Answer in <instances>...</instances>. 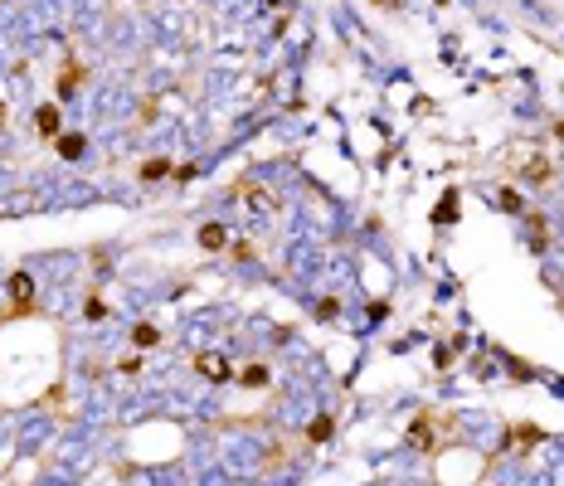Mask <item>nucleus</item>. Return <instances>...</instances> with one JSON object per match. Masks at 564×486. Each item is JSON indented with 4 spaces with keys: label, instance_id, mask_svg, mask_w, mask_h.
I'll use <instances>...</instances> for the list:
<instances>
[{
    "label": "nucleus",
    "instance_id": "1",
    "mask_svg": "<svg viewBox=\"0 0 564 486\" xmlns=\"http://www.w3.org/2000/svg\"><path fill=\"white\" fill-rule=\"evenodd\" d=\"M234 195H239V199H248V209H258V214H268V209L277 204V199H272V190H263V185H253V180H239V185H234Z\"/></svg>",
    "mask_w": 564,
    "mask_h": 486
},
{
    "label": "nucleus",
    "instance_id": "2",
    "mask_svg": "<svg viewBox=\"0 0 564 486\" xmlns=\"http://www.w3.org/2000/svg\"><path fill=\"white\" fill-rule=\"evenodd\" d=\"M10 297H15V306H10V316H20V311H30V297H34V278L30 273H15L10 278ZM5 316V321H10Z\"/></svg>",
    "mask_w": 564,
    "mask_h": 486
},
{
    "label": "nucleus",
    "instance_id": "3",
    "mask_svg": "<svg viewBox=\"0 0 564 486\" xmlns=\"http://www.w3.org/2000/svg\"><path fill=\"white\" fill-rule=\"evenodd\" d=\"M195 365H200V374H204V380H214V385H224V380H229V365H224V355H200Z\"/></svg>",
    "mask_w": 564,
    "mask_h": 486
},
{
    "label": "nucleus",
    "instance_id": "4",
    "mask_svg": "<svg viewBox=\"0 0 564 486\" xmlns=\"http://www.w3.org/2000/svg\"><path fill=\"white\" fill-rule=\"evenodd\" d=\"M224 243H229V229H224V224H204V229H200V248H204V253H219Z\"/></svg>",
    "mask_w": 564,
    "mask_h": 486
},
{
    "label": "nucleus",
    "instance_id": "5",
    "mask_svg": "<svg viewBox=\"0 0 564 486\" xmlns=\"http://www.w3.org/2000/svg\"><path fill=\"white\" fill-rule=\"evenodd\" d=\"M34 127H39V136H59V107H39Z\"/></svg>",
    "mask_w": 564,
    "mask_h": 486
},
{
    "label": "nucleus",
    "instance_id": "6",
    "mask_svg": "<svg viewBox=\"0 0 564 486\" xmlns=\"http://www.w3.org/2000/svg\"><path fill=\"white\" fill-rule=\"evenodd\" d=\"M78 78H83V69H78V59H69V69H64V78H59V97H73V93H78Z\"/></svg>",
    "mask_w": 564,
    "mask_h": 486
},
{
    "label": "nucleus",
    "instance_id": "7",
    "mask_svg": "<svg viewBox=\"0 0 564 486\" xmlns=\"http://www.w3.org/2000/svg\"><path fill=\"white\" fill-rule=\"evenodd\" d=\"M535 443H540V428H535V423L511 428V448H535Z\"/></svg>",
    "mask_w": 564,
    "mask_h": 486
},
{
    "label": "nucleus",
    "instance_id": "8",
    "mask_svg": "<svg viewBox=\"0 0 564 486\" xmlns=\"http://www.w3.org/2000/svg\"><path fill=\"white\" fill-rule=\"evenodd\" d=\"M83 146H88V141H83L78 132H69V136H59V156H64V160H78V156H83Z\"/></svg>",
    "mask_w": 564,
    "mask_h": 486
},
{
    "label": "nucleus",
    "instance_id": "9",
    "mask_svg": "<svg viewBox=\"0 0 564 486\" xmlns=\"http://www.w3.org/2000/svg\"><path fill=\"white\" fill-rule=\"evenodd\" d=\"M165 175H171V160H161V156L141 166V180H146V185H151V180H165Z\"/></svg>",
    "mask_w": 564,
    "mask_h": 486
},
{
    "label": "nucleus",
    "instance_id": "10",
    "mask_svg": "<svg viewBox=\"0 0 564 486\" xmlns=\"http://www.w3.org/2000/svg\"><path fill=\"white\" fill-rule=\"evenodd\" d=\"M331 428H336V423H331V413H321V418H312L307 438H312V443H326V438H331Z\"/></svg>",
    "mask_w": 564,
    "mask_h": 486
},
{
    "label": "nucleus",
    "instance_id": "11",
    "mask_svg": "<svg viewBox=\"0 0 564 486\" xmlns=\"http://www.w3.org/2000/svg\"><path fill=\"white\" fill-rule=\"evenodd\" d=\"M438 219H443V224H453V219H458V190H447V195H443V204H438Z\"/></svg>",
    "mask_w": 564,
    "mask_h": 486
},
{
    "label": "nucleus",
    "instance_id": "12",
    "mask_svg": "<svg viewBox=\"0 0 564 486\" xmlns=\"http://www.w3.org/2000/svg\"><path fill=\"white\" fill-rule=\"evenodd\" d=\"M545 166H550V160H540V156H535L530 166H526V175H530L535 185H545V180H550V171H545Z\"/></svg>",
    "mask_w": 564,
    "mask_h": 486
},
{
    "label": "nucleus",
    "instance_id": "13",
    "mask_svg": "<svg viewBox=\"0 0 564 486\" xmlns=\"http://www.w3.org/2000/svg\"><path fill=\"white\" fill-rule=\"evenodd\" d=\"M132 341H137V345H156V341H161V331H156V326H137V331H132Z\"/></svg>",
    "mask_w": 564,
    "mask_h": 486
},
{
    "label": "nucleus",
    "instance_id": "14",
    "mask_svg": "<svg viewBox=\"0 0 564 486\" xmlns=\"http://www.w3.org/2000/svg\"><path fill=\"white\" fill-rule=\"evenodd\" d=\"M501 209H506V214H521V195H516V190H501Z\"/></svg>",
    "mask_w": 564,
    "mask_h": 486
},
{
    "label": "nucleus",
    "instance_id": "15",
    "mask_svg": "<svg viewBox=\"0 0 564 486\" xmlns=\"http://www.w3.org/2000/svg\"><path fill=\"white\" fill-rule=\"evenodd\" d=\"M244 385H268V369H263V365H248V369H244Z\"/></svg>",
    "mask_w": 564,
    "mask_h": 486
},
{
    "label": "nucleus",
    "instance_id": "16",
    "mask_svg": "<svg viewBox=\"0 0 564 486\" xmlns=\"http://www.w3.org/2000/svg\"><path fill=\"white\" fill-rule=\"evenodd\" d=\"M316 316H326V321H331V316H341V302H336V297H326V302H316Z\"/></svg>",
    "mask_w": 564,
    "mask_h": 486
},
{
    "label": "nucleus",
    "instance_id": "17",
    "mask_svg": "<svg viewBox=\"0 0 564 486\" xmlns=\"http://www.w3.org/2000/svg\"><path fill=\"white\" fill-rule=\"evenodd\" d=\"M88 316H93V321H102V316H107V306H102V297H88Z\"/></svg>",
    "mask_w": 564,
    "mask_h": 486
},
{
    "label": "nucleus",
    "instance_id": "18",
    "mask_svg": "<svg viewBox=\"0 0 564 486\" xmlns=\"http://www.w3.org/2000/svg\"><path fill=\"white\" fill-rule=\"evenodd\" d=\"M375 5H404V0H375Z\"/></svg>",
    "mask_w": 564,
    "mask_h": 486
},
{
    "label": "nucleus",
    "instance_id": "19",
    "mask_svg": "<svg viewBox=\"0 0 564 486\" xmlns=\"http://www.w3.org/2000/svg\"><path fill=\"white\" fill-rule=\"evenodd\" d=\"M554 136H559V141H564V122H554Z\"/></svg>",
    "mask_w": 564,
    "mask_h": 486
}]
</instances>
